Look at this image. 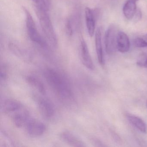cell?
<instances>
[{
  "label": "cell",
  "instance_id": "obj_20",
  "mask_svg": "<svg viewBox=\"0 0 147 147\" xmlns=\"http://www.w3.org/2000/svg\"><path fill=\"white\" fill-rule=\"evenodd\" d=\"M66 31H67V33L68 35H70V36L72 35L73 30H72L71 23L69 20L67 21L66 24Z\"/></svg>",
  "mask_w": 147,
  "mask_h": 147
},
{
  "label": "cell",
  "instance_id": "obj_8",
  "mask_svg": "<svg viewBox=\"0 0 147 147\" xmlns=\"http://www.w3.org/2000/svg\"><path fill=\"white\" fill-rule=\"evenodd\" d=\"M62 140L69 145L73 147H82L86 146L85 143L75 135L68 131H65L61 133Z\"/></svg>",
  "mask_w": 147,
  "mask_h": 147
},
{
  "label": "cell",
  "instance_id": "obj_15",
  "mask_svg": "<svg viewBox=\"0 0 147 147\" xmlns=\"http://www.w3.org/2000/svg\"><path fill=\"white\" fill-rule=\"evenodd\" d=\"M128 121L134 127L142 133H145L147 131V127L145 122L139 117L131 114H126Z\"/></svg>",
  "mask_w": 147,
  "mask_h": 147
},
{
  "label": "cell",
  "instance_id": "obj_1",
  "mask_svg": "<svg viewBox=\"0 0 147 147\" xmlns=\"http://www.w3.org/2000/svg\"><path fill=\"white\" fill-rule=\"evenodd\" d=\"M44 76L47 83L58 98L63 100L71 99L73 96L71 86L66 77L51 68L45 69Z\"/></svg>",
  "mask_w": 147,
  "mask_h": 147
},
{
  "label": "cell",
  "instance_id": "obj_10",
  "mask_svg": "<svg viewBox=\"0 0 147 147\" xmlns=\"http://www.w3.org/2000/svg\"><path fill=\"white\" fill-rule=\"evenodd\" d=\"M85 18L88 32L90 37H92L95 30V20L93 11L89 7L85 8Z\"/></svg>",
  "mask_w": 147,
  "mask_h": 147
},
{
  "label": "cell",
  "instance_id": "obj_3",
  "mask_svg": "<svg viewBox=\"0 0 147 147\" xmlns=\"http://www.w3.org/2000/svg\"><path fill=\"white\" fill-rule=\"evenodd\" d=\"M23 10L25 13L26 29L30 39L34 42L44 46L45 43L38 32L32 15L25 7H23Z\"/></svg>",
  "mask_w": 147,
  "mask_h": 147
},
{
  "label": "cell",
  "instance_id": "obj_21",
  "mask_svg": "<svg viewBox=\"0 0 147 147\" xmlns=\"http://www.w3.org/2000/svg\"><path fill=\"white\" fill-rule=\"evenodd\" d=\"M1 80H5L7 78V74L5 69H1Z\"/></svg>",
  "mask_w": 147,
  "mask_h": 147
},
{
  "label": "cell",
  "instance_id": "obj_13",
  "mask_svg": "<svg viewBox=\"0 0 147 147\" xmlns=\"http://www.w3.org/2000/svg\"><path fill=\"white\" fill-rule=\"evenodd\" d=\"M26 80L29 84L37 90L39 93L43 95L46 94L45 86L40 79L36 76H29L26 77Z\"/></svg>",
  "mask_w": 147,
  "mask_h": 147
},
{
  "label": "cell",
  "instance_id": "obj_4",
  "mask_svg": "<svg viewBox=\"0 0 147 147\" xmlns=\"http://www.w3.org/2000/svg\"><path fill=\"white\" fill-rule=\"evenodd\" d=\"M117 29L116 26H110L105 34V46L106 51L108 55H112L117 49Z\"/></svg>",
  "mask_w": 147,
  "mask_h": 147
},
{
  "label": "cell",
  "instance_id": "obj_6",
  "mask_svg": "<svg viewBox=\"0 0 147 147\" xmlns=\"http://www.w3.org/2000/svg\"><path fill=\"white\" fill-rule=\"evenodd\" d=\"M26 125L27 132L31 136H40L46 130L45 125L37 119H29Z\"/></svg>",
  "mask_w": 147,
  "mask_h": 147
},
{
  "label": "cell",
  "instance_id": "obj_2",
  "mask_svg": "<svg viewBox=\"0 0 147 147\" xmlns=\"http://www.w3.org/2000/svg\"><path fill=\"white\" fill-rule=\"evenodd\" d=\"M36 11L42 31L46 39L51 47L56 48L58 43V40L51 20L48 14V11L36 6Z\"/></svg>",
  "mask_w": 147,
  "mask_h": 147
},
{
  "label": "cell",
  "instance_id": "obj_5",
  "mask_svg": "<svg viewBox=\"0 0 147 147\" xmlns=\"http://www.w3.org/2000/svg\"><path fill=\"white\" fill-rule=\"evenodd\" d=\"M37 103L40 113L45 118L49 119L54 116L55 107L51 101L44 98H39L37 99Z\"/></svg>",
  "mask_w": 147,
  "mask_h": 147
},
{
  "label": "cell",
  "instance_id": "obj_12",
  "mask_svg": "<svg viewBox=\"0 0 147 147\" xmlns=\"http://www.w3.org/2000/svg\"><path fill=\"white\" fill-rule=\"evenodd\" d=\"M21 107L20 102L13 99H8L3 102L1 111L6 113H10L18 111Z\"/></svg>",
  "mask_w": 147,
  "mask_h": 147
},
{
  "label": "cell",
  "instance_id": "obj_22",
  "mask_svg": "<svg viewBox=\"0 0 147 147\" xmlns=\"http://www.w3.org/2000/svg\"><path fill=\"white\" fill-rule=\"evenodd\" d=\"M133 1H136V2H137V1H138L139 0H132Z\"/></svg>",
  "mask_w": 147,
  "mask_h": 147
},
{
  "label": "cell",
  "instance_id": "obj_9",
  "mask_svg": "<svg viewBox=\"0 0 147 147\" xmlns=\"http://www.w3.org/2000/svg\"><path fill=\"white\" fill-rule=\"evenodd\" d=\"M130 43L127 35L123 32H118L117 38V49L121 53H126L129 50Z\"/></svg>",
  "mask_w": 147,
  "mask_h": 147
},
{
  "label": "cell",
  "instance_id": "obj_7",
  "mask_svg": "<svg viewBox=\"0 0 147 147\" xmlns=\"http://www.w3.org/2000/svg\"><path fill=\"white\" fill-rule=\"evenodd\" d=\"M80 49L81 59L82 64L88 69L94 70V65L90 55L87 45L83 38L81 39Z\"/></svg>",
  "mask_w": 147,
  "mask_h": 147
},
{
  "label": "cell",
  "instance_id": "obj_16",
  "mask_svg": "<svg viewBox=\"0 0 147 147\" xmlns=\"http://www.w3.org/2000/svg\"><path fill=\"white\" fill-rule=\"evenodd\" d=\"M13 121L14 125L18 128H21L24 125L26 124L28 119L26 113H16L13 116Z\"/></svg>",
  "mask_w": 147,
  "mask_h": 147
},
{
  "label": "cell",
  "instance_id": "obj_19",
  "mask_svg": "<svg viewBox=\"0 0 147 147\" xmlns=\"http://www.w3.org/2000/svg\"><path fill=\"white\" fill-rule=\"evenodd\" d=\"M137 64L139 67L147 68V52L140 55L138 59Z\"/></svg>",
  "mask_w": 147,
  "mask_h": 147
},
{
  "label": "cell",
  "instance_id": "obj_18",
  "mask_svg": "<svg viewBox=\"0 0 147 147\" xmlns=\"http://www.w3.org/2000/svg\"><path fill=\"white\" fill-rule=\"evenodd\" d=\"M134 44L138 48L147 47V34L143 38H138L134 40Z\"/></svg>",
  "mask_w": 147,
  "mask_h": 147
},
{
  "label": "cell",
  "instance_id": "obj_14",
  "mask_svg": "<svg viewBox=\"0 0 147 147\" xmlns=\"http://www.w3.org/2000/svg\"><path fill=\"white\" fill-rule=\"evenodd\" d=\"M136 2L132 0H127L124 5L123 13L127 19H131L136 15L137 11Z\"/></svg>",
  "mask_w": 147,
  "mask_h": 147
},
{
  "label": "cell",
  "instance_id": "obj_23",
  "mask_svg": "<svg viewBox=\"0 0 147 147\" xmlns=\"http://www.w3.org/2000/svg\"><path fill=\"white\" fill-rule=\"evenodd\" d=\"M146 107H147V103H146Z\"/></svg>",
  "mask_w": 147,
  "mask_h": 147
},
{
  "label": "cell",
  "instance_id": "obj_11",
  "mask_svg": "<svg viewBox=\"0 0 147 147\" xmlns=\"http://www.w3.org/2000/svg\"><path fill=\"white\" fill-rule=\"evenodd\" d=\"M95 44L96 53L99 63L101 65L105 64L104 53L101 41V31L100 28H98L95 32Z\"/></svg>",
  "mask_w": 147,
  "mask_h": 147
},
{
  "label": "cell",
  "instance_id": "obj_17",
  "mask_svg": "<svg viewBox=\"0 0 147 147\" xmlns=\"http://www.w3.org/2000/svg\"><path fill=\"white\" fill-rule=\"evenodd\" d=\"M36 4V6L41 7L48 11L49 10L51 5V0H32Z\"/></svg>",
  "mask_w": 147,
  "mask_h": 147
}]
</instances>
